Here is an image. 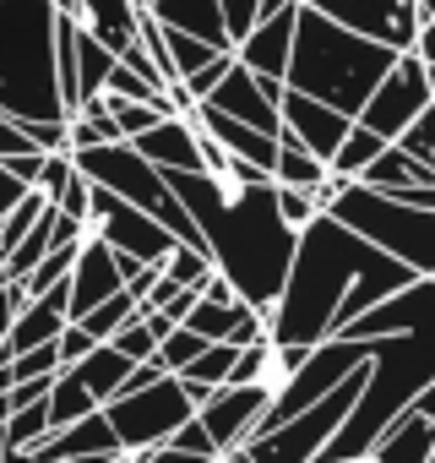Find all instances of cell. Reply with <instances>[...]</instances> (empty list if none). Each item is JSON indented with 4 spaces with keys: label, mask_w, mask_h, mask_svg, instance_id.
Instances as JSON below:
<instances>
[{
    "label": "cell",
    "mask_w": 435,
    "mask_h": 463,
    "mask_svg": "<svg viewBox=\"0 0 435 463\" xmlns=\"http://www.w3.org/2000/svg\"><path fill=\"white\" fill-rule=\"evenodd\" d=\"M397 147H408L419 164H430V169H435V104H430L424 115H413V120H408V131L397 137Z\"/></svg>",
    "instance_id": "cell-26"
},
{
    "label": "cell",
    "mask_w": 435,
    "mask_h": 463,
    "mask_svg": "<svg viewBox=\"0 0 435 463\" xmlns=\"http://www.w3.org/2000/svg\"><path fill=\"white\" fill-rule=\"evenodd\" d=\"M23 147H33V142L23 137V126H17L6 109H0V158H6V153H23Z\"/></svg>",
    "instance_id": "cell-32"
},
{
    "label": "cell",
    "mask_w": 435,
    "mask_h": 463,
    "mask_svg": "<svg viewBox=\"0 0 435 463\" xmlns=\"http://www.w3.org/2000/svg\"><path fill=\"white\" fill-rule=\"evenodd\" d=\"M278 213H283V223H310L316 213H321V202H316V191H305V185H278Z\"/></svg>",
    "instance_id": "cell-27"
},
{
    "label": "cell",
    "mask_w": 435,
    "mask_h": 463,
    "mask_svg": "<svg viewBox=\"0 0 435 463\" xmlns=\"http://www.w3.org/2000/svg\"><path fill=\"white\" fill-rule=\"evenodd\" d=\"M381 147H386V137H375L370 126H359V120H354V126L343 131L338 153L327 158V169H332V175H348V180H359V175H365V164H370Z\"/></svg>",
    "instance_id": "cell-21"
},
{
    "label": "cell",
    "mask_w": 435,
    "mask_h": 463,
    "mask_svg": "<svg viewBox=\"0 0 435 463\" xmlns=\"http://www.w3.org/2000/svg\"><path fill=\"white\" fill-rule=\"evenodd\" d=\"M109 344H115L125 360H153V349H158V338H153V327H147L142 317H131V322H125V327H120Z\"/></svg>",
    "instance_id": "cell-28"
},
{
    "label": "cell",
    "mask_w": 435,
    "mask_h": 463,
    "mask_svg": "<svg viewBox=\"0 0 435 463\" xmlns=\"http://www.w3.org/2000/svg\"><path fill=\"white\" fill-rule=\"evenodd\" d=\"M289 44H294V0L251 23V33L235 44V61L251 66V71L267 77V82H283V71H289Z\"/></svg>",
    "instance_id": "cell-13"
},
{
    "label": "cell",
    "mask_w": 435,
    "mask_h": 463,
    "mask_svg": "<svg viewBox=\"0 0 435 463\" xmlns=\"http://www.w3.org/2000/svg\"><path fill=\"white\" fill-rule=\"evenodd\" d=\"M158 273H163L169 284H196V289H201V279L212 273V257H207V251H196V246H180V241H174V246L163 251Z\"/></svg>",
    "instance_id": "cell-25"
},
{
    "label": "cell",
    "mask_w": 435,
    "mask_h": 463,
    "mask_svg": "<svg viewBox=\"0 0 435 463\" xmlns=\"http://www.w3.org/2000/svg\"><path fill=\"white\" fill-rule=\"evenodd\" d=\"M278 131L283 137H294L305 153H316V158H332L338 153V142H343V131L354 126V115H343V109H332V104H321V99H310V93H300V88H278Z\"/></svg>",
    "instance_id": "cell-11"
},
{
    "label": "cell",
    "mask_w": 435,
    "mask_h": 463,
    "mask_svg": "<svg viewBox=\"0 0 435 463\" xmlns=\"http://www.w3.org/2000/svg\"><path fill=\"white\" fill-rule=\"evenodd\" d=\"M392 61H397L392 44L365 39V33L321 17L316 6L294 0V44H289V71H283L289 88H300L343 115H359V104L370 99V88L386 77Z\"/></svg>",
    "instance_id": "cell-4"
},
{
    "label": "cell",
    "mask_w": 435,
    "mask_h": 463,
    "mask_svg": "<svg viewBox=\"0 0 435 463\" xmlns=\"http://www.w3.org/2000/svg\"><path fill=\"white\" fill-rule=\"evenodd\" d=\"M413 55H419V66L430 71V82H435V23L430 17H419V33H413V44H408Z\"/></svg>",
    "instance_id": "cell-31"
},
{
    "label": "cell",
    "mask_w": 435,
    "mask_h": 463,
    "mask_svg": "<svg viewBox=\"0 0 435 463\" xmlns=\"http://www.w3.org/2000/svg\"><path fill=\"white\" fill-rule=\"evenodd\" d=\"M267 403H273V392H267V387L224 382V387H212V392L196 403V420H201V430H207V441H212L218 452H235V447H245V441L256 436V425H262Z\"/></svg>",
    "instance_id": "cell-9"
},
{
    "label": "cell",
    "mask_w": 435,
    "mask_h": 463,
    "mask_svg": "<svg viewBox=\"0 0 435 463\" xmlns=\"http://www.w3.org/2000/svg\"><path fill=\"white\" fill-rule=\"evenodd\" d=\"M430 23H435V12H430Z\"/></svg>",
    "instance_id": "cell-36"
},
{
    "label": "cell",
    "mask_w": 435,
    "mask_h": 463,
    "mask_svg": "<svg viewBox=\"0 0 435 463\" xmlns=\"http://www.w3.org/2000/svg\"><path fill=\"white\" fill-rule=\"evenodd\" d=\"M147 12H153L163 28H180V33L207 39L212 50H235L229 23H224V6H218V0H147Z\"/></svg>",
    "instance_id": "cell-17"
},
{
    "label": "cell",
    "mask_w": 435,
    "mask_h": 463,
    "mask_svg": "<svg viewBox=\"0 0 435 463\" xmlns=\"http://www.w3.org/2000/svg\"><path fill=\"white\" fill-rule=\"evenodd\" d=\"M190 414H196V403L185 398L180 376H169V371H163L158 382L131 387V392H115V398L104 403V420L115 425V436H120L125 452H142V447L169 441Z\"/></svg>",
    "instance_id": "cell-6"
},
{
    "label": "cell",
    "mask_w": 435,
    "mask_h": 463,
    "mask_svg": "<svg viewBox=\"0 0 435 463\" xmlns=\"http://www.w3.org/2000/svg\"><path fill=\"white\" fill-rule=\"evenodd\" d=\"M327 213L343 218L370 246H381L386 257H397L403 268H413L419 279H435V207H413V202H397L365 180H348L327 202Z\"/></svg>",
    "instance_id": "cell-5"
},
{
    "label": "cell",
    "mask_w": 435,
    "mask_h": 463,
    "mask_svg": "<svg viewBox=\"0 0 435 463\" xmlns=\"http://www.w3.org/2000/svg\"><path fill=\"white\" fill-rule=\"evenodd\" d=\"M343 338H365V387L338 425V436L316 452V463H354L370 452V441L392 425L397 409H408L435 382V279H413L397 295L375 300L365 317L343 327Z\"/></svg>",
    "instance_id": "cell-3"
},
{
    "label": "cell",
    "mask_w": 435,
    "mask_h": 463,
    "mask_svg": "<svg viewBox=\"0 0 435 463\" xmlns=\"http://www.w3.org/2000/svg\"><path fill=\"white\" fill-rule=\"evenodd\" d=\"M235 344H207L185 371H180V382H196V387H224L229 382V371H235Z\"/></svg>",
    "instance_id": "cell-23"
},
{
    "label": "cell",
    "mask_w": 435,
    "mask_h": 463,
    "mask_svg": "<svg viewBox=\"0 0 435 463\" xmlns=\"http://www.w3.org/2000/svg\"><path fill=\"white\" fill-rule=\"evenodd\" d=\"M131 147L147 164H158V169H201V147H196V120L190 115H163L158 126L131 137Z\"/></svg>",
    "instance_id": "cell-16"
},
{
    "label": "cell",
    "mask_w": 435,
    "mask_h": 463,
    "mask_svg": "<svg viewBox=\"0 0 435 463\" xmlns=\"http://www.w3.org/2000/svg\"><path fill=\"white\" fill-rule=\"evenodd\" d=\"M169 441H174L180 452H190V458H201V463H207V458H218V447L207 441V430H201V420H196V414H190V420H185V425H180V430H174Z\"/></svg>",
    "instance_id": "cell-30"
},
{
    "label": "cell",
    "mask_w": 435,
    "mask_h": 463,
    "mask_svg": "<svg viewBox=\"0 0 435 463\" xmlns=\"http://www.w3.org/2000/svg\"><path fill=\"white\" fill-rule=\"evenodd\" d=\"M142 6H147V0H142Z\"/></svg>",
    "instance_id": "cell-37"
},
{
    "label": "cell",
    "mask_w": 435,
    "mask_h": 463,
    "mask_svg": "<svg viewBox=\"0 0 435 463\" xmlns=\"http://www.w3.org/2000/svg\"><path fill=\"white\" fill-rule=\"evenodd\" d=\"M278 6H289V0H262V17H267V12H278Z\"/></svg>",
    "instance_id": "cell-34"
},
{
    "label": "cell",
    "mask_w": 435,
    "mask_h": 463,
    "mask_svg": "<svg viewBox=\"0 0 435 463\" xmlns=\"http://www.w3.org/2000/svg\"><path fill=\"white\" fill-rule=\"evenodd\" d=\"M190 120H196L218 147H224L235 164H251V169L273 175V164H278V137H267V131H256V126H245V120H235V115H224V109H212V104H196Z\"/></svg>",
    "instance_id": "cell-14"
},
{
    "label": "cell",
    "mask_w": 435,
    "mask_h": 463,
    "mask_svg": "<svg viewBox=\"0 0 435 463\" xmlns=\"http://www.w3.org/2000/svg\"><path fill=\"white\" fill-rule=\"evenodd\" d=\"M413 279H419L413 268H403L397 257H386L381 246H370L365 235H354L343 218H332L321 207L310 223H300L294 262L267 311V338L321 344Z\"/></svg>",
    "instance_id": "cell-2"
},
{
    "label": "cell",
    "mask_w": 435,
    "mask_h": 463,
    "mask_svg": "<svg viewBox=\"0 0 435 463\" xmlns=\"http://www.w3.org/2000/svg\"><path fill=\"white\" fill-rule=\"evenodd\" d=\"M435 12V0H419V17H430Z\"/></svg>",
    "instance_id": "cell-35"
},
{
    "label": "cell",
    "mask_w": 435,
    "mask_h": 463,
    "mask_svg": "<svg viewBox=\"0 0 435 463\" xmlns=\"http://www.w3.org/2000/svg\"><path fill=\"white\" fill-rule=\"evenodd\" d=\"M131 317H136V295H131V289H115L109 300H98V306H93L88 317H77V322L88 327V338H93V344H109Z\"/></svg>",
    "instance_id": "cell-22"
},
{
    "label": "cell",
    "mask_w": 435,
    "mask_h": 463,
    "mask_svg": "<svg viewBox=\"0 0 435 463\" xmlns=\"http://www.w3.org/2000/svg\"><path fill=\"white\" fill-rule=\"evenodd\" d=\"M365 185H375V191H403V185H424V180H435V169L430 164H419L408 147H397V142H386L370 164H365V175H359Z\"/></svg>",
    "instance_id": "cell-18"
},
{
    "label": "cell",
    "mask_w": 435,
    "mask_h": 463,
    "mask_svg": "<svg viewBox=\"0 0 435 463\" xmlns=\"http://www.w3.org/2000/svg\"><path fill=\"white\" fill-rule=\"evenodd\" d=\"M245 311H256V306H245V300H196V306L185 311V327L201 333L207 344H224V338L240 327Z\"/></svg>",
    "instance_id": "cell-19"
},
{
    "label": "cell",
    "mask_w": 435,
    "mask_h": 463,
    "mask_svg": "<svg viewBox=\"0 0 435 463\" xmlns=\"http://www.w3.org/2000/svg\"><path fill=\"white\" fill-rule=\"evenodd\" d=\"M224 463H251V452H245V447H235V452H224Z\"/></svg>",
    "instance_id": "cell-33"
},
{
    "label": "cell",
    "mask_w": 435,
    "mask_h": 463,
    "mask_svg": "<svg viewBox=\"0 0 435 463\" xmlns=\"http://www.w3.org/2000/svg\"><path fill=\"white\" fill-rule=\"evenodd\" d=\"M98 452H120V436H115V425L104 420V409H93V414H82V420H71V425L50 430L39 447H28V458H33V463H60V458H98Z\"/></svg>",
    "instance_id": "cell-15"
},
{
    "label": "cell",
    "mask_w": 435,
    "mask_h": 463,
    "mask_svg": "<svg viewBox=\"0 0 435 463\" xmlns=\"http://www.w3.org/2000/svg\"><path fill=\"white\" fill-rule=\"evenodd\" d=\"M300 6H316L321 17H332V23H343L365 39H381L397 55L419 33V0H300Z\"/></svg>",
    "instance_id": "cell-10"
},
{
    "label": "cell",
    "mask_w": 435,
    "mask_h": 463,
    "mask_svg": "<svg viewBox=\"0 0 435 463\" xmlns=\"http://www.w3.org/2000/svg\"><path fill=\"white\" fill-rule=\"evenodd\" d=\"M88 223L98 229L115 251H125V257H136V262H163V251L174 246V235H169L153 213L120 202V196L104 191V185H93V196H88Z\"/></svg>",
    "instance_id": "cell-8"
},
{
    "label": "cell",
    "mask_w": 435,
    "mask_h": 463,
    "mask_svg": "<svg viewBox=\"0 0 435 463\" xmlns=\"http://www.w3.org/2000/svg\"><path fill=\"white\" fill-rule=\"evenodd\" d=\"M201 349H207V338H201V333H190L185 322H174V327H169V333L158 338L153 360H158V365H163L169 376H180V371H185V365H190V360H196Z\"/></svg>",
    "instance_id": "cell-24"
},
{
    "label": "cell",
    "mask_w": 435,
    "mask_h": 463,
    "mask_svg": "<svg viewBox=\"0 0 435 463\" xmlns=\"http://www.w3.org/2000/svg\"><path fill=\"white\" fill-rule=\"evenodd\" d=\"M435 104V82H430V71L419 66V55L413 50H403L392 66H386V77L370 88V99L359 104V126H370L375 137H386V142H397L403 131H408V120L413 115H424Z\"/></svg>",
    "instance_id": "cell-7"
},
{
    "label": "cell",
    "mask_w": 435,
    "mask_h": 463,
    "mask_svg": "<svg viewBox=\"0 0 435 463\" xmlns=\"http://www.w3.org/2000/svg\"><path fill=\"white\" fill-rule=\"evenodd\" d=\"M163 180L180 196V207L190 213L201 251L235 284V295L256 311H273L283 273L294 262V241H300V229L283 223L278 213V180L251 164L163 169Z\"/></svg>",
    "instance_id": "cell-1"
},
{
    "label": "cell",
    "mask_w": 435,
    "mask_h": 463,
    "mask_svg": "<svg viewBox=\"0 0 435 463\" xmlns=\"http://www.w3.org/2000/svg\"><path fill=\"white\" fill-rule=\"evenodd\" d=\"M278 88L283 82H267V77H256L251 66H229L224 71V82H218L201 104H212V109H224V115H235V120H245V126H256V131H267V137H278Z\"/></svg>",
    "instance_id": "cell-12"
},
{
    "label": "cell",
    "mask_w": 435,
    "mask_h": 463,
    "mask_svg": "<svg viewBox=\"0 0 435 463\" xmlns=\"http://www.w3.org/2000/svg\"><path fill=\"white\" fill-rule=\"evenodd\" d=\"M224 6V23H229V39L240 44L245 33H251V23L262 17V0H218Z\"/></svg>",
    "instance_id": "cell-29"
},
{
    "label": "cell",
    "mask_w": 435,
    "mask_h": 463,
    "mask_svg": "<svg viewBox=\"0 0 435 463\" xmlns=\"http://www.w3.org/2000/svg\"><path fill=\"white\" fill-rule=\"evenodd\" d=\"M273 180H278V185H305V191H316V185L327 180V158L305 153L294 137L278 131V164H273Z\"/></svg>",
    "instance_id": "cell-20"
}]
</instances>
